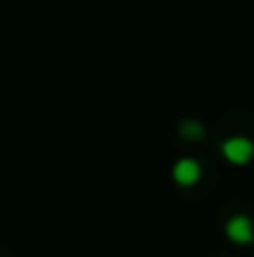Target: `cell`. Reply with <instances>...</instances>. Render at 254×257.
Returning <instances> with one entry per match:
<instances>
[{"label": "cell", "instance_id": "cell-2", "mask_svg": "<svg viewBox=\"0 0 254 257\" xmlns=\"http://www.w3.org/2000/svg\"><path fill=\"white\" fill-rule=\"evenodd\" d=\"M224 232H227V237H229L232 242H237V245H247V242L254 240V225L247 215H234V217L227 222Z\"/></svg>", "mask_w": 254, "mask_h": 257}, {"label": "cell", "instance_id": "cell-1", "mask_svg": "<svg viewBox=\"0 0 254 257\" xmlns=\"http://www.w3.org/2000/svg\"><path fill=\"white\" fill-rule=\"evenodd\" d=\"M222 155L232 163V165H244L254 158V145L247 138H227L222 143Z\"/></svg>", "mask_w": 254, "mask_h": 257}, {"label": "cell", "instance_id": "cell-3", "mask_svg": "<svg viewBox=\"0 0 254 257\" xmlns=\"http://www.w3.org/2000/svg\"><path fill=\"white\" fill-rule=\"evenodd\" d=\"M199 172H202L199 170V163L194 158H179L174 163V168H172V177H174L177 185L189 187V185H194L199 180Z\"/></svg>", "mask_w": 254, "mask_h": 257}, {"label": "cell", "instance_id": "cell-4", "mask_svg": "<svg viewBox=\"0 0 254 257\" xmlns=\"http://www.w3.org/2000/svg\"><path fill=\"white\" fill-rule=\"evenodd\" d=\"M179 135L187 138V140H199V138H204V127L197 120H184L179 125Z\"/></svg>", "mask_w": 254, "mask_h": 257}]
</instances>
